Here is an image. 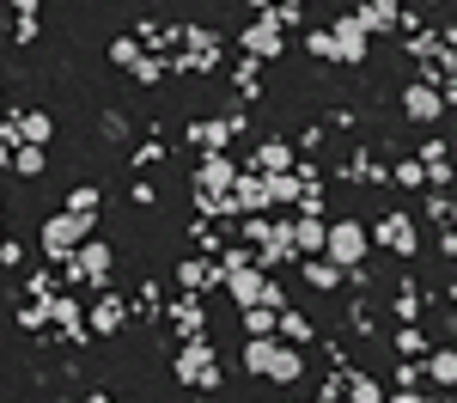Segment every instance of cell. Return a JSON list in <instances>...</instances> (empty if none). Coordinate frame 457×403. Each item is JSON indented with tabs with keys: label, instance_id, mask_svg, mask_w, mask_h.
Wrapping results in <instances>:
<instances>
[{
	"label": "cell",
	"instance_id": "1",
	"mask_svg": "<svg viewBox=\"0 0 457 403\" xmlns=\"http://www.w3.org/2000/svg\"><path fill=\"white\" fill-rule=\"evenodd\" d=\"M245 373H262L275 385H293L305 373V355L287 342V336H245Z\"/></svg>",
	"mask_w": 457,
	"mask_h": 403
},
{
	"label": "cell",
	"instance_id": "2",
	"mask_svg": "<svg viewBox=\"0 0 457 403\" xmlns=\"http://www.w3.org/2000/svg\"><path fill=\"white\" fill-rule=\"evenodd\" d=\"M92 220H98V214H68V208H62V214H49V220H43V256L62 269V263L92 239Z\"/></svg>",
	"mask_w": 457,
	"mask_h": 403
},
{
	"label": "cell",
	"instance_id": "3",
	"mask_svg": "<svg viewBox=\"0 0 457 403\" xmlns=\"http://www.w3.org/2000/svg\"><path fill=\"white\" fill-rule=\"evenodd\" d=\"M177 379L195 385V391H213V385H220V361H213L208 336H189V342L177 348Z\"/></svg>",
	"mask_w": 457,
	"mask_h": 403
},
{
	"label": "cell",
	"instance_id": "4",
	"mask_svg": "<svg viewBox=\"0 0 457 403\" xmlns=\"http://www.w3.org/2000/svg\"><path fill=\"white\" fill-rule=\"evenodd\" d=\"M366 251H372V232H366L360 220H336V226H329V245H323V256H329V263L360 269V263H366Z\"/></svg>",
	"mask_w": 457,
	"mask_h": 403
},
{
	"label": "cell",
	"instance_id": "5",
	"mask_svg": "<svg viewBox=\"0 0 457 403\" xmlns=\"http://www.w3.org/2000/svg\"><path fill=\"white\" fill-rule=\"evenodd\" d=\"M238 183V165L226 159V153H202V165H195V202H208V196H226Z\"/></svg>",
	"mask_w": 457,
	"mask_h": 403
},
{
	"label": "cell",
	"instance_id": "6",
	"mask_svg": "<svg viewBox=\"0 0 457 403\" xmlns=\"http://www.w3.org/2000/svg\"><path fill=\"white\" fill-rule=\"evenodd\" d=\"M49 324L62 330L68 342H92V324H86V299H68V288L49 293Z\"/></svg>",
	"mask_w": 457,
	"mask_h": 403
},
{
	"label": "cell",
	"instance_id": "7",
	"mask_svg": "<svg viewBox=\"0 0 457 403\" xmlns=\"http://www.w3.org/2000/svg\"><path fill=\"white\" fill-rule=\"evenodd\" d=\"M287 49V37H281V25H275V13H256L245 25V55H256V62H275Z\"/></svg>",
	"mask_w": 457,
	"mask_h": 403
},
{
	"label": "cell",
	"instance_id": "8",
	"mask_svg": "<svg viewBox=\"0 0 457 403\" xmlns=\"http://www.w3.org/2000/svg\"><path fill=\"white\" fill-rule=\"evenodd\" d=\"M372 245H385V251H396V256H415L421 251V232H415L409 214H385L378 226H372Z\"/></svg>",
	"mask_w": 457,
	"mask_h": 403
},
{
	"label": "cell",
	"instance_id": "9",
	"mask_svg": "<svg viewBox=\"0 0 457 403\" xmlns=\"http://www.w3.org/2000/svg\"><path fill=\"white\" fill-rule=\"evenodd\" d=\"M232 196V214H269L275 202H269V178L262 172H238V183L226 189Z\"/></svg>",
	"mask_w": 457,
	"mask_h": 403
},
{
	"label": "cell",
	"instance_id": "10",
	"mask_svg": "<svg viewBox=\"0 0 457 403\" xmlns=\"http://www.w3.org/2000/svg\"><path fill=\"white\" fill-rule=\"evenodd\" d=\"M329 37H336V62H348V68H360V62H366V37H372V31H366L353 13H342V19L329 25Z\"/></svg>",
	"mask_w": 457,
	"mask_h": 403
},
{
	"label": "cell",
	"instance_id": "11",
	"mask_svg": "<svg viewBox=\"0 0 457 403\" xmlns=\"http://www.w3.org/2000/svg\"><path fill=\"white\" fill-rule=\"evenodd\" d=\"M403 110H409V122H439V116H445V92H439L433 80H415V86L403 92Z\"/></svg>",
	"mask_w": 457,
	"mask_h": 403
},
{
	"label": "cell",
	"instance_id": "12",
	"mask_svg": "<svg viewBox=\"0 0 457 403\" xmlns=\"http://www.w3.org/2000/svg\"><path fill=\"white\" fill-rule=\"evenodd\" d=\"M226 293L238 299V312H245V306H262V293H269V269H262V263L232 269V275H226Z\"/></svg>",
	"mask_w": 457,
	"mask_h": 403
},
{
	"label": "cell",
	"instance_id": "13",
	"mask_svg": "<svg viewBox=\"0 0 457 403\" xmlns=\"http://www.w3.org/2000/svg\"><path fill=\"white\" fill-rule=\"evenodd\" d=\"M177 281H183V293H208V288H226V269H220L213 256H189V263L177 269Z\"/></svg>",
	"mask_w": 457,
	"mask_h": 403
},
{
	"label": "cell",
	"instance_id": "14",
	"mask_svg": "<svg viewBox=\"0 0 457 403\" xmlns=\"http://www.w3.org/2000/svg\"><path fill=\"white\" fill-rule=\"evenodd\" d=\"M245 129V116H220V122H189V141L202 147V153H220V147L232 141Z\"/></svg>",
	"mask_w": 457,
	"mask_h": 403
},
{
	"label": "cell",
	"instance_id": "15",
	"mask_svg": "<svg viewBox=\"0 0 457 403\" xmlns=\"http://www.w3.org/2000/svg\"><path fill=\"white\" fill-rule=\"evenodd\" d=\"M86 324H92V336H110V330H122V324H129V306H122L116 293H104V299H92Z\"/></svg>",
	"mask_w": 457,
	"mask_h": 403
},
{
	"label": "cell",
	"instance_id": "16",
	"mask_svg": "<svg viewBox=\"0 0 457 403\" xmlns=\"http://www.w3.org/2000/svg\"><path fill=\"white\" fill-rule=\"evenodd\" d=\"M323 245H329V226H323L317 214L293 220V251H299V256H323Z\"/></svg>",
	"mask_w": 457,
	"mask_h": 403
},
{
	"label": "cell",
	"instance_id": "17",
	"mask_svg": "<svg viewBox=\"0 0 457 403\" xmlns=\"http://www.w3.org/2000/svg\"><path fill=\"white\" fill-rule=\"evenodd\" d=\"M390 391L372 379V373H342V403H385Z\"/></svg>",
	"mask_w": 457,
	"mask_h": 403
},
{
	"label": "cell",
	"instance_id": "18",
	"mask_svg": "<svg viewBox=\"0 0 457 403\" xmlns=\"http://www.w3.org/2000/svg\"><path fill=\"white\" fill-rule=\"evenodd\" d=\"M293 165H299V153H293L287 141H262V147H256V172H262V178H275V172H293Z\"/></svg>",
	"mask_w": 457,
	"mask_h": 403
},
{
	"label": "cell",
	"instance_id": "19",
	"mask_svg": "<svg viewBox=\"0 0 457 403\" xmlns=\"http://www.w3.org/2000/svg\"><path fill=\"white\" fill-rule=\"evenodd\" d=\"M183 43H189L183 68H213V55H220V37H208L202 25H189V31H183Z\"/></svg>",
	"mask_w": 457,
	"mask_h": 403
},
{
	"label": "cell",
	"instance_id": "20",
	"mask_svg": "<svg viewBox=\"0 0 457 403\" xmlns=\"http://www.w3.org/2000/svg\"><path fill=\"white\" fill-rule=\"evenodd\" d=\"M427 379H433L439 391H457V348H433V355H427Z\"/></svg>",
	"mask_w": 457,
	"mask_h": 403
},
{
	"label": "cell",
	"instance_id": "21",
	"mask_svg": "<svg viewBox=\"0 0 457 403\" xmlns=\"http://www.w3.org/2000/svg\"><path fill=\"white\" fill-rule=\"evenodd\" d=\"M305 281H312V288H342V281H348V269H342V263H329V256H305Z\"/></svg>",
	"mask_w": 457,
	"mask_h": 403
},
{
	"label": "cell",
	"instance_id": "22",
	"mask_svg": "<svg viewBox=\"0 0 457 403\" xmlns=\"http://www.w3.org/2000/svg\"><path fill=\"white\" fill-rule=\"evenodd\" d=\"M49 135H55L49 110H25V116H19V147H43Z\"/></svg>",
	"mask_w": 457,
	"mask_h": 403
},
{
	"label": "cell",
	"instance_id": "23",
	"mask_svg": "<svg viewBox=\"0 0 457 403\" xmlns=\"http://www.w3.org/2000/svg\"><path fill=\"white\" fill-rule=\"evenodd\" d=\"M238 318H245V336H275L281 330V312L275 306H245Z\"/></svg>",
	"mask_w": 457,
	"mask_h": 403
},
{
	"label": "cell",
	"instance_id": "24",
	"mask_svg": "<svg viewBox=\"0 0 457 403\" xmlns=\"http://www.w3.org/2000/svg\"><path fill=\"white\" fill-rule=\"evenodd\" d=\"M353 19H360V25H366V31H396V25H403V19H396V13H390V6H378V0H372V6H360V13H353Z\"/></svg>",
	"mask_w": 457,
	"mask_h": 403
},
{
	"label": "cell",
	"instance_id": "25",
	"mask_svg": "<svg viewBox=\"0 0 457 403\" xmlns=\"http://www.w3.org/2000/svg\"><path fill=\"white\" fill-rule=\"evenodd\" d=\"M141 55H146L141 37H116V43H110V62H116V68H135Z\"/></svg>",
	"mask_w": 457,
	"mask_h": 403
},
{
	"label": "cell",
	"instance_id": "26",
	"mask_svg": "<svg viewBox=\"0 0 457 403\" xmlns=\"http://www.w3.org/2000/svg\"><path fill=\"white\" fill-rule=\"evenodd\" d=\"M396 355H403V361H421V355H427V336L415 324H403V330H396Z\"/></svg>",
	"mask_w": 457,
	"mask_h": 403
},
{
	"label": "cell",
	"instance_id": "27",
	"mask_svg": "<svg viewBox=\"0 0 457 403\" xmlns=\"http://www.w3.org/2000/svg\"><path fill=\"white\" fill-rule=\"evenodd\" d=\"M98 202H104V196H98L92 183H79V189H68V214H98Z\"/></svg>",
	"mask_w": 457,
	"mask_h": 403
},
{
	"label": "cell",
	"instance_id": "28",
	"mask_svg": "<svg viewBox=\"0 0 457 403\" xmlns=\"http://www.w3.org/2000/svg\"><path fill=\"white\" fill-rule=\"evenodd\" d=\"M396 318H403V324H415V318H421V288H403V293H396Z\"/></svg>",
	"mask_w": 457,
	"mask_h": 403
},
{
	"label": "cell",
	"instance_id": "29",
	"mask_svg": "<svg viewBox=\"0 0 457 403\" xmlns=\"http://www.w3.org/2000/svg\"><path fill=\"white\" fill-rule=\"evenodd\" d=\"M135 80H141V86H159V80H165V62H159V55H141V62H135Z\"/></svg>",
	"mask_w": 457,
	"mask_h": 403
},
{
	"label": "cell",
	"instance_id": "30",
	"mask_svg": "<svg viewBox=\"0 0 457 403\" xmlns=\"http://www.w3.org/2000/svg\"><path fill=\"white\" fill-rule=\"evenodd\" d=\"M12 165H19L25 178H37V172H43V147H12Z\"/></svg>",
	"mask_w": 457,
	"mask_h": 403
},
{
	"label": "cell",
	"instance_id": "31",
	"mask_svg": "<svg viewBox=\"0 0 457 403\" xmlns=\"http://www.w3.org/2000/svg\"><path fill=\"white\" fill-rule=\"evenodd\" d=\"M250 263H256V245H232V251L220 256V269H226V275H232V269H250Z\"/></svg>",
	"mask_w": 457,
	"mask_h": 403
},
{
	"label": "cell",
	"instance_id": "32",
	"mask_svg": "<svg viewBox=\"0 0 457 403\" xmlns=\"http://www.w3.org/2000/svg\"><path fill=\"white\" fill-rule=\"evenodd\" d=\"M281 336L287 342H312V324H305L299 312H281Z\"/></svg>",
	"mask_w": 457,
	"mask_h": 403
},
{
	"label": "cell",
	"instance_id": "33",
	"mask_svg": "<svg viewBox=\"0 0 457 403\" xmlns=\"http://www.w3.org/2000/svg\"><path fill=\"white\" fill-rule=\"evenodd\" d=\"M305 49L323 55V62H336V37H329V31H305Z\"/></svg>",
	"mask_w": 457,
	"mask_h": 403
},
{
	"label": "cell",
	"instance_id": "34",
	"mask_svg": "<svg viewBox=\"0 0 457 403\" xmlns=\"http://www.w3.org/2000/svg\"><path fill=\"white\" fill-rule=\"evenodd\" d=\"M396 183H409V189H421V183H427V165H421V159H403V165H396Z\"/></svg>",
	"mask_w": 457,
	"mask_h": 403
},
{
	"label": "cell",
	"instance_id": "35",
	"mask_svg": "<svg viewBox=\"0 0 457 403\" xmlns=\"http://www.w3.org/2000/svg\"><path fill=\"white\" fill-rule=\"evenodd\" d=\"M19 324H25V330H43V324H49V299H31V306L19 312Z\"/></svg>",
	"mask_w": 457,
	"mask_h": 403
},
{
	"label": "cell",
	"instance_id": "36",
	"mask_svg": "<svg viewBox=\"0 0 457 403\" xmlns=\"http://www.w3.org/2000/svg\"><path fill=\"white\" fill-rule=\"evenodd\" d=\"M299 214H323V183H305V196H299Z\"/></svg>",
	"mask_w": 457,
	"mask_h": 403
},
{
	"label": "cell",
	"instance_id": "37",
	"mask_svg": "<svg viewBox=\"0 0 457 403\" xmlns=\"http://www.w3.org/2000/svg\"><path fill=\"white\" fill-rule=\"evenodd\" d=\"M159 159H165V141H141V147H135V165H141V172H146V165H159Z\"/></svg>",
	"mask_w": 457,
	"mask_h": 403
},
{
	"label": "cell",
	"instance_id": "38",
	"mask_svg": "<svg viewBox=\"0 0 457 403\" xmlns=\"http://www.w3.org/2000/svg\"><path fill=\"white\" fill-rule=\"evenodd\" d=\"M415 159H421V165H445V159H452V147H445V141H427Z\"/></svg>",
	"mask_w": 457,
	"mask_h": 403
},
{
	"label": "cell",
	"instance_id": "39",
	"mask_svg": "<svg viewBox=\"0 0 457 403\" xmlns=\"http://www.w3.org/2000/svg\"><path fill=\"white\" fill-rule=\"evenodd\" d=\"M104 135H110V141H122V135H129V116H122V110H110V116H104Z\"/></svg>",
	"mask_w": 457,
	"mask_h": 403
},
{
	"label": "cell",
	"instance_id": "40",
	"mask_svg": "<svg viewBox=\"0 0 457 403\" xmlns=\"http://www.w3.org/2000/svg\"><path fill=\"white\" fill-rule=\"evenodd\" d=\"M385 403H421V391H415V385H403V391H390Z\"/></svg>",
	"mask_w": 457,
	"mask_h": 403
},
{
	"label": "cell",
	"instance_id": "41",
	"mask_svg": "<svg viewBox=\"0 0 457 403\" xmlns=\"http://www.w3.org/2000/svg\"><path fill=\"white\" fill-rule=\"evenodd\" d=\"M439 251H445V256H457V226H445V239H439Z\"/></svg>",
	"mask_w": 457,
	"mask_h": 403
},
{
	"label": "cell",
	"instance_id": "42",
	"mask_svg": "<svg viewBox=\"0 0 457 403\" xmlns=\"http://www.w3.org/2000/svg\"><path fill=\"white\" fill-rule=\"evenodd\" d=\"M12 6H19V19H31V13H37V0H12Z\"/></svg>",
	"mask_w": 457,
	"mask_h": 403
},
{
	"label": "cell",
	"instance_id": "43",
	"mask_svg": "<svg viewBox=\"0 0 457 403\" xmlns=\"http://www.w3.org/2000/svg\"><path fill=\"white\" fill-rule=\"evenodd\" d=\"M6 165H12V147H6V141H0V172H6Z\"/></svg>",
	"mask_w": 457,
	"mask_h": 403
},
{
	"label": "cell",
	"instance_id": "44",
	"mask_svg": "<svg viewBox=\"0 0 457 403\" xmlns=\"http://www.w3.org/2000/svg\"><path fill=\"white\" fill-rule=\"evenodd\" d=\"M86 403H116V398H104V391H92V398H86Z\"/></svg>",
	"mask_w": 457,
	"mask_h": 403
},
{
	"label": "cell",
	"instance_id": "45",
	"mask_svg": "<svg viewBox=\"0 0 457 403\" xmlns=\"http://www.w3.org/2000/svg\"><path fill=\"white\" fill-rule=\"evenodd\" d=\"M312 403H342V398H336V391H323V398H312Z\"/></svg>",
	"mask_w": 457,
	"mask_h": 403
},
{
	"label": "cell",
	"instance_id": "46",
	"mask_svg": "<svg viewBox=\"0 0 457 403\" xmlns=\"http://www.w3.org/2000/svg\"><path fill=\"white\" fill-rule=\"evenodd\" d=\"M275 6H305V0H275Z\"/></svg>",
	"mask_w": 457,
	"mask_h": 403
},
{
	"label": "cell",
	"instance_id": "47",
	"mask_svg": "<svg viewBox=\"0 0 457 403\" xmlns=\"http://www.w3.org/2000/svg\"><path fill=\"white\" fill-rule=\"evenodd\" d=\"M421 403H452V398H421Z\"/></svg>",
	"mask_w": 457,
	"mask_h": 403
},
{
	"label": "cell",
	"instance_id": "48",
	"mask_svg": "<svg viewBox=\"0 0 457 403\" xmlns=\"http://www.w3.org/2000/svg\"><path fill=\"white\" fill-rule=\"evenodd\" d=\"M378 6H390V13H396V0H378Z\"/></svg>",
	"mask_w": 457,
	"mask_h": 403
},
{
	"label": "cell",
	"instance_id": "49",
	"mask_svg": "<svg viewBox=\"0 0 457 403\" xmlns=\"http://www.w3.org/2000/svg\"><path fill=\"white\" fill-rule=\"evenodd\" d=\"M452 226H457V202H452Z\"/></svg>",
	"mask_w": 457,
	"mask_h": 403
},
{
	"label": "cell",
	"instance_id": "50",
	"mask_svg": "<svg viewBox=\"0 0 457 403\" xmlns=\"http://www.w3.org/2000/svg\"><path fill=\"white\" fill-rule=\"evenodd\" d=\"M452 299H457V281H452Z\"/></svg>",
	"mask_w": 457,
	"mask_h": 403
}]
</instances>
